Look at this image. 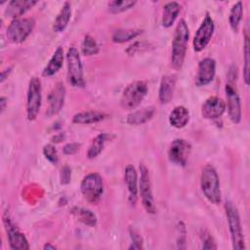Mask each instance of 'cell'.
Returning a JSON list of instances; mask_svg holds the SVG:
<instances>
[{"mask_svg": "<svg viewBox=\"0 0 250 250\" xmlns=\"http://www.w3.org/2000/svg\"><path fill=\"white\" fill-rule=\"evenodd\" d=\"M80 190L86 201L96 204L104 192L103 178L98 173H89L81 181Z\"/></svg>", "mask_w": 250, "mask_h": 250, "instance_id": "cell-8", "label": "cell"}, {"mask_svg": "<svg viewBox=\"0 0 250 250\" xmlns=\"http://www.w3.org/2000/svg\"><path fill=\"white\" fill-rule=\"evenodd\" d=\"M3 222L5 225V229L7 230V236H8L10 248L14 250L29 249L30 246L25 235L21 231H20V229L13 224V222L11 221L7 213L3 217Z\"/></svg>", "mask_w": 250, "mask_h": 250, "instance_id": "cell-13", "label": "cell"}, {"mask_svg": "<svg viewBox=\"0 0 250 250\" xmlns=\"http://www.w3.org/2000/svg\"><path fill=\"white\" fill-rule=\"evenodd\" d=\"M181 11V5L176 2H168L163 7V14H162V25L166 28L172 26V24L175 22L176 19L178 18V15Z\"/></svg>", "mask_w": 250, "mask_h": 250, "instance_id": "cell-25", "label": "cell"}, {"mask_svg": "<svg viewBox=\"0 0 250 250\" xmlns=\"http://www.w3.org/2000/svg\"><path fill=\"white\" fill-rule=\"evenodd\" d=\"M6 105H7V99L2 96V97L0 98V109H1V113H3L4 110L6 109Z\"/></svg>", "mask_w": 250, "mask_h": 250, "instance_id": "cell-40", "label": "cell"}, {"mask_svg": "<svg viewBox=\"0 0 250 250\" xmlns=\"http://www.w3.org/2000/svg\"><path fill=\"white\" fill-rule=\"evenodd\" d=\"M65 98V87L62 82L56 83L48 95V107L46 114L53 116L58 114L63 106Z\"/></svg>", "mask_w": 250, "mask_h": 250, "instance_id": "cell-16", "label": "cell"}, {"mask_svg": "<svg viewBox=\"0 0 250 250\" xmlns=\"http://www.w3.org/2000/svg\"><path fill=\"white\" fill-rule=\"evenodd\" d=\"M243 16V4L241 1H237L230 9L229 16V22L231 29L234 32H237L239 29L240 21Z\"/></svg>", "mask_w": 250, "mask_h": 250, "instance_id": "cell-29", "label": "cell"}, {"mask_svg": "<svg viewBox=\"0 0 250 250\" xmlns=\"http://www.w3.org/2000/svg\"><path fill=\"white\" fill-rule=\"evenodd\" d=\"M144 47H147V44L146 43H145V42H143V41H137V42H135L134 44H132V45H130L129 47H128V49L126 50V52H127V54H129V55H134V54H136L137 52H139V51H141Z\"/></svg>", "mask_w": 250, "mask_h": 250, "instance_id": "cell-38", "label": "cell"}, {"mask_svg": "<svg viewBox=\"0 0 250 250\" xmlns=\"http://www.w3.org/2000/svg\"><path fill=\"white\" fill-rule=\"evenodd\" d=\"M168 119L170 125L174 128H184L189 121V111L184 105H177L170 112Z\"/></svg>", "mask_w": 250, "mask_h": 250, "instance_id": "cell-21", "label": "cell"}, {"mask_svg": "<svg viewBox=\"0 0 250 250\" xmlns=\"http://www.w3.org/2000/svg\"><path fill=\"white\" fill-rule=\"evenodd\" d=\"M202 248H203V249H217L216 242H215L214 238L212 237V235H211L210 233L204 234Z\"/></svg>", "mask_w": 250, "mask_h": 250, "instance_id": "cell-37", "label": "cell"}, {"mask_svg": "<svg viewBox=\"0 0 250 250\" xmlns=\"http://www.w3.org/2000/svg\"><path fill=\"white\" fill-rule=\"evenodd\" d=\"M214 30H215L214 21L211 18V16L207 13L193 37L192 46L195 52H200L203 49H205V47L209 44L214 34Z\"/></svg>", "mask_w": 250, "mask_h": 250, "instance_id": "cell-10", "label": "cell"}, {"mask_svg": "<svg viewBox=\"0 0 250 250\" xmlns=\"http://www.w3.org/2000/svg\"><path fill=\"white\" fill-rule=\"evenodd\" d=\"M67 64V80L68 83L75 88H82L85 86L83 65L78 50L75 47H70L66 53Z\"/></svg>", "mask_w": 250, "mask_h": 250, "instance_id": "cell-5", "label": "cell"}, {"mask_svg": "<svg viewBox=\"0 0 250 250\" xmlns=\"http://www.w3.org/2000/svg\"><path fill=\"white\" fill-rule=\"evenodd\" d=\"M43 249L44 250H56L57 247L55 245H52L51 243H46L44 246H43Z\"/></svg>", "mask_w": 250, "mask_h": 250, "instance_id": "cell-42", "label": "cell"}, {"mask_svg": "<svg viewBox=\"0 0 250 250\" xmlns=\"http://www.w3.org/2000/svg\"><path fill=\"white\" fill-rule=\"evenodd\" d=\"M71 180V169L68 166H63L61 170L60 174V182L61 185H67Z\"/></svg>", "mask_w": 250, "mask_h": 250, "instance_id": "cell-35", "label": "cell"}, {"mask_svg": "<svg viewBox=\"0 0 250 250\" xmlns=\"http://www.w3.org/2000/svg\"><path fill=\"white\" fill-rule=\"evenodd\" d=\"M189 37V30L187 21L182 19L177 23L175 28L174 37L172 41V51H171V65L174 69H181L184 64L188 42Z\"/></svg>", "mask_w": 250, "mask_h": 250, "instance_id": "cell-1", "label": "cell"}, {"mask_svg": "<svg viewBox=\"0 0 250 250\" xmlns=\"http://www.w3.org/2000/svg\"><path fill=\"white\" fill-rule=\"evenodd\" d=\"M36 4H37V1L12 0L8 2L4 14L7 18L16 20V19H19L23 14H25L28 10H30Z\"/></svg>", "mask_w": 250, "mask_h": 250, "instance_id": "cell-19", "label": "cell"}, {"mask_svg": "<svg viewBox=\"0 0 250 250\" xmlns=\"http://www.w3.org/2000/svg\"><path fill=\"white\" fill-rule=\"evenodd\" d=\"M105 114L97 110H87L75 113L72 117V122L80 125H88L100 122L105 118Z\"/></svg>", "mask_w": 250, "mask_h": 250, "instance_id": "cell-24", "label": "cell"}, {"mask_svg": "<svg viewBox=\"0 0 250 250\" xmlns=\"http://www.w3.org/2000/svg\"><path fill=\"white\" fill-rule=\"evenodd\" d=\"M200 188L203 195L210 203L219 204L221 202L222 196L219 176L211 164L205 165L201 171Z\"/></svg>", "mask_w": 250, "mask_h": 250, "instance_id": "cell-2", "label": "cell"}, {"mask_svg": "<svg viewBox=\"0 0 250 250\" xmlns=\"http://www.w3.org/2000/svg\"><path fill=\"white\" fill-rule=\"evenodd\" d=\"M155 113V108L154 106H146L137 110L131 111L126 118V122L129 125L133 126H139L146 123L149 121Z\"/></svg>", "mask_w": 250, "mask_h": 250, "instance_id": "cell-20", "label": "cell"}, {"mask_svg": "<svg viewBox=\"0 0 250 250\" xmlns=\"http://www.w3.org/2000/svg\"><path fill=\"white\" fill-rule=\"evenodd\" d=\"M64 139V136L62 134H59V135H56L55 137H53V142H56V143H60L62 142V140Z\"/></svg>", "mask_w": 250, "mask_h": 250, "instance_id": "cell-41", "label": "cell"}, {"mask_svg": "<svg viewBox=\"0 0 250 250\" xmlns=\"http://www.w3.org/2000/svg\"><path fill=\"white\" fill-rule=\"evenodd\" d=\"M227 97V109L232 123L238 124L241 120V103L236 87L232 81H228L225 86Z\"/></svg>", "mask_w": 250, "mask_h": 250, "instance_id": "cell-12", "label": "cell"}, {"mask_svg": "<svg viewBox=\"0 0 250 250\" xmlns=\"http://www.w3.org/2000/svg\"><path fill=\"white\" fill-rule=\"evenodd\" d=\"M136 1L132 0H114L107 3V7L110 13L112 14H118L125 12L131 8H133L136 5Z\"/></svg>", "mask_w": 250, "mask_h": 250, "instance_id": "cell-31", "label": "cell"}, {"mask_svg": "<svg viewBox=\"0 0 250 250\" xmlns=\"http://www.w3.org/2000/svg\"><path fill=\"white\" fill-rule=\"evenodd\" d=\"M70 17H71V6L69 2H64L55 19V21L53 24L54 31L55 32L63 31L69 22Z\"/></svg>", "mask_w": 250, "mask_h": 250, "instance_id": "cell-26", "label": "cell"}, {"mask_svg": "<svg viewBox=\"0 0 250 250\" xmlns=\"http://www.w3.org/2000/svg\"><path fill=\"white\" fill-rule=\"evenodd\" d=\"M34 26L35 20L33 18H19L13 20L7 27V38L11 43H21L32 32Z\"/></svg>", "mask_w": 250, "mask_h": 250, "instance_id": "cell-6", "label": "cell"}, {"mask_svg": "<svg viewBox=\"0 0 250 250\" xmlns=\"http://www.w3.org/2000/svg\"><path fill=\"white\" fill-rule=\"evenodd\" d=\"M114 138L113 135L108 133H101L97 135L91 142L89 148L87 150V156L89 159L96 158L104 149L105 144Z\"/></svg>", "mask_w": 250, "mask_h": 250, "instance_id": "cell-23", "label": "cell"}, {"mask_svg": "<svg viewBox=\"0 0 250 250\" xmlns=\"http://www.w3.org/2000/svg\"><path fill=\"white\" fill-rule=\"evenodd\" d=\"M129 233H130V237H131V245L128 247V249H143L144 248V240L143 237L134 229H129Z\"/></svg>", "mask_w": 250, "mask_h": 250, "instance_id": "cell-34", "label": "cell"}, {"mask_svg": "<svg viewBox=\"0 0 250 250\" xmlns=\"http://www.w3.org/2000/svg\"><path fill=\"white\" fill-rule=\"evenodd\" d=\"M139 192L142 200V204L145 210L148 214H154L156 211L150 176L148 173V169L144 163L140 164V180H139Z\"/></svg>", "mask_w": 250, "mask_h": 250, "instance_id": "cell-9", "label": "cell"}, {"mask_svg": "<svg viewBox=\"0 0 250 250\" xmlns=\"http://www.w3.org/2000/svg\"><path fill=\"white\" fill-rule=\"evenodd\" d=\"M80 148V144L78 143H69L66 144L63 148H62V152L65 155H72L74 153H76Z\"/></svg>", "mask_w": 250, "mask_h": 250, "instance_id": "cell-36", "label": "cell"}, {"mask_svg": "<svg viewBox=\"0 0 250 250\" xmlns=\"http://www.w3.org/2000/svg\"><path fill=\"white\" fill-rule=\"evenodd\" d=\"M43 154L46 157L48 161H50L53 164H57L59 162V155L57 148L52 144H47L43 146Z\"/></svg>", "mask_w": 250, "mask_h": 250, "instance_id": "cell-33", "label": "cell"}, {"mask_svg": "<svg viewBox=\"0 0 250 250\" xmlns=\"http://www.w3.org/2000/svg\"><path fill=\"white\" fill-rule=\"evenodd\" d=\"M11 71H12V67H8V68L2 70V72H1V79H0L1 83H3L5 81V79L8 78L9 74L11 73Z\"/></svg>", "mask_w": 250, "mask_h": 250, "instance_id": "cell-39", "label": "cell"}, {"mask_svg": "<svg viewBox=\"0 0 250 250\" xmlns=\"http://www.w3.org/2000/svg\"><path fill=\"white\" fill-rule=\"evenodd\" d=\"M42 102V87L38 77L33 76L28 82L26 95V116L29 121L36 119Z\"/></svg>", "mask_w": 250, "mask_h": 250, "instance_id": "cell-7", "label": "cell"}, {"mask_svg": "<svg viewBox=\"0 0 250 250\" xmlns=\"http://www.w3.org/2000/svg\"><path fill=\"white\" fill-rule=\"evenodd\" d=\"M70 213L82 224L93 228L97 225V216L89 209L83 207H73L70 210Z\"/></svg>", "mask_w": 250, "mask_h": 250, "instance_id": "cell-27", "label": "cell"}, {"mask_svg": "<svg viewBox=\"0 0 250 250\" xmlns=\"http://www.w3.org/2000/svg\"><path fill=\"white\" fill-rule=\"evenodd\" d=\"M81 52L85 56H92L99 53V46L91 35H86L81 43Z\"/></svg>", "mask_w": 250, "mask_h": 250, "instance_id": "cell-32", "label": "cell"}, {"mask_svg": "<svg viewBox=\"0 0 250 250\" xmlns=\"http://www.w3.org/2000/svg\"><path fill=\"white\" fill-rule=\"evenodd\" d=\"M244 65H243V79L246 85H249V69H250V43H249V33L248 29L245 28L244 30Z\"/></svg>", "mask_w": 250, "mask_h": 250, "instance_id": "cell-30", "label": "cell"}, {"mask_svg": "<svg viewBox=\"0 0 250 250\" xmlns=\"http://www.w3.org/2000/svg\"><path fill=\"white\" fill-rule=\"evenodd\" d=\"M142 29L137 28H127V29H117L113 32L111 39L114 43H125L128 42L140 34H142Z\"/></svg>", "mask_w": 250, "mask_h": 250, "instance_id": "cell-28", "label": "cell"}, {"mask_svg": "<svg viewBox=\"0 0 250 250\" xmlns=\"http://www.w3.org/2000/svg\"><path fill=\"white\" fill-rule=\"evenodd\" d=\"M226 102L216 96L209 97L201 105V115L205 119L215 120L220 118L226 111Z\"/></svg>", "mask_w": 250, "mask_h": 250, "instance_id": "cell-15", "label": "cell"}, {"mask_svg": "<svg viewBox=\"0 0 250 250\" xmlns=\"http://www.w3.org/2000/svg\"><path fill=\"white\" fill-rule=\"evenodd\" d=\"M124 182L128 189V200L132 205H135L138 199L139 182L137 171L131 164L127 165L124 170Z\"/></svg>", "mask_w": 250, "mask_h": 250, "instance_id": "cell-17", "label": "cell"}, {"mask_svg": "<svg viewBox=\"0 0 250 250\" xmlns=\"http://www.w3.org/2000/svg\"><path fill=\"white\" fill-rule=\"evenodd\" d=\"M225 210H226L232 249L234 250L245 249L246 246L244 241L242 226H241L240 217H239V213L236 206L231 201L228 200L226 201V204H225Z\"/></svg>", "mask_w": 250, "mask_h": 250, "instance_id": "cell-3", "label": "cell"}, {"mask_svg": "<svg viewBox=\"0 0 250 250\" xmlns=\"http://www.w3.org/2000/svg\"><path fill=\"white\" fill-rule=\"evenodd\" d=\"M177 76L175 74H166L161 78L158 99L161 104H169L173 99L175 88H176Z\"/></svg>", "mask_w": 250, "mask_h": 250, "instance_id": "cell-18", "label": "cell"}, {"mask_svg": "<svg viewBox=\"0 0 250 250\" xmlns=\"http://www.w3.org/2000/svg\"><path fill=\"white\" fill-rule=\"evenodd\" d=\"M216 74V62L212 58H204L198 63L195 75V85L197 87L206 86L211 83Z\"/></svg>", "mask_w": 250, "mask_h": 250, "instance_id": "cell-14", "label": "cell"}, {"mask_svg": "<svg viewBox=\"0 0 250 250\" xmlns=\"http://www.w3.org/2000/svg\"><path fill=\"white\" fill-rule=\"evenodd\" d=\"M63 49L62 47L59 46L54 54L52 55L49 62L47 63V65L44 67L43 71H42V75L46 76V77H50L55 75L62 66V62H63Z\"/></svg>", "mask_w": 250, "mask_h": 250, "instance_id": "cell-22", "label": "cell"}, {"mask_svg": "<svg viewBox=\"0 0 250 250\" xmlns=\"http://www.w3.org/2000/svg\"><path fill=\"white\" fill-rule=\"evenodd\" d=\"M147 84L143 80H136L131 82L123 90L120 104L122 108L133 110L138 107L147 94Z\"/></svg>", "mask_w": 250, "mask_h": 250, "instance_id": "cell-4", "label": "cell"}, {"mask_svg": "<svg viewBox=\"0 0 250 250\" xmlns=\"http://www.w3.org/2000/svg\"><path fill=\"white\" fill-rule=\"evenodd\" d=\"M191 152V145L185 139H175L168 149V158L175 165L185 167Z\"/></svg>", "mask_w": 250, "mask_h": 250, "instance_id": "cell-11", "label": "cell"}]
</instances>
